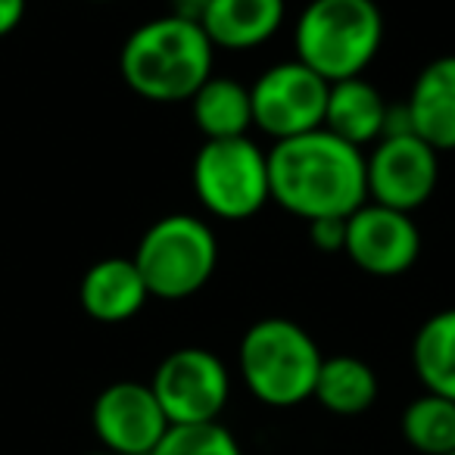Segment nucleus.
I'll return each mask as SVG.
<instances>
[{
    "label": "nucleus",
    "mask_w": 455,
    "mask_h": 455,
    "mask_svg": "<svg viewBox=\"0 0 455 455\" xmlns=\"http://www.w3.org/2000/svg\"><path fill=\"white\" fill-rule=\"evenodd\" d=\"M312 399H318L331 415H362L378 399V374L368 362L355 355H331L322 362Z\"/></svg>",
    "instance_id": "nucleus-17"
},
{
    "label": "nucleus",
    "mask_w": 455,
    "mask_h": 455,
    "mask_svg": "<svg viewBox=\"0 0 455 455\" xmlns=\"http://www.w3.org/2000/svg\"><path fill=\"white\" fill-rule=\"evenodd\" d=\"M206 7H209V0H172V13L190 22H200Z\"/></svg>",
    "instance_id": "nucleus-23"
},
{
    "label": "nucleus",
    "mask_w": 455,
    "mask_h": 455,
    "mask_svg": "<svg viewBox=\"0 0 455 455\" xmlns=\"http://www.w3.org/2000/svg\"><path fill=\"white\" fill-rule=\"evenodd\" d=\"M153 393L169 424L219 421L231 396V378L225 362L203 347H184L169 353L153 371Z\"/></svg>",
    "instance_id": "nucleus-8"
},
{
    "label": "nucleus",
    "mask_w": 455,
    "mask_h": 455,
    "mask_svg": "<svg viewBox=\"0 0 455 455\" xmlns=\"http://www.w3.org/2000/svg\"><path fill=\"white\" fill-rule=\"evenodd\" d=\"M387 100L380 91L368 82L365 76L334 82L328 91V113H324V128L334 138L347 140L353 147L378 144L387 122Z\"/></svg>",
    "instance_id": "nucleus-15"
},
{
    "label": "nucleus",
    "mask_w": 455,
    "mask_h": 455,
    "mask_svg": "<svg viewBox=\"0 0 455 455\" xmlns=\"http://www.w3.org/2000/svg\"><path fill=\"white\" fill-rule=\"evenodd\" d=\"M449 455H455V452H449Z\"/></svg>",
    "instance_id": "nucleus-26"
},
{
    "label": "nucleus",
    "mask_w": 455,
    "mask_h": 455,
    "mask_svg": "<svg viewBox=\"0 0 455 455\" xmlns=\"http://www.w3.org/2000/svg\"><path fill=\"white\" fill-rule=\"evenodd\" d=\"M343 253L371 278H399L421 256V231L409 212L365 203L349 215Z\"/></svg>",
    "instance_id": "nucleus-11"
},
{
    "label": "nucleus",
    "mask_w": 455,
    "mask_h": 455,
    "mask_svg": "<svg viewBox=\"0 0 455 455\" xmlns=\"http://www.w3.org/2000/svg\"><path fill=\"white\" fill-rule=\"evenodd\" d=\"M411 365L424 390L455 403V309L436 312L418 328Z\"/></svg>",
    "instance_id": "nucleus-18"
},
{
    "label": "nucleus",
    "mask_w": 455,
    "mask_h": 455,
    "mask_svg": "<svg viewBox=\"0 0 455 455\" xmlns=\"http://www.w3.org/2000/svg\"><path fill=\"white\" fill-rule=\"evenodd\" d=\"M88 4H109V0H88Z\"/></svg>",
    "instance_id": "nucleus-24"
},
{
    "label": "nucleus",
    "mask_w": 455,
    "mask_h": 455,
    "mask_svg": "<svg viewBox=\"0 0 455 455\" xmlns=\"http://www.w3.org/2000/svg\"><path fill=\"white\" fill-rule=\"evenodd\" d=\"M190 116L196 132L206 140L247 138L253 125V100L250 88L235 78L212 76L194 97H190Z\"/></svg>",
    "instance_id": "nucleus-16"
},
{
    "label": "nucleus",
    "mask_w": 455,
    "mask_h": 455,
    "mask_svg": "<svg viewBox=\"0 0 455 455\" xmlns=\"http://www.w3.org/2000/svg\"><path fill=\"white\" fill-rule=\"evenodd\" d=\"M215 47L200 22L169 13L138 26L119 51L122 82L150 103H181L212 78Z\"/></svg>",
    "instance_id": "nucleus-2"
},
{
    "label": "nucleus",
    "mask_w": 455,
    "mask_h": 455,
    "mask_svg": "<svg viewBox=\"0 0 455 455\" xmlns=\"http://www.w3.org/2000/svg\"><path fill=\"white\" fill-rule=\"evenodd\" d=\"M91 424L103 449L113 455H150L172 427L153 387L140 380H116L100 390Z\"/></svg>",
    "instance_id": "nucleus-10"
},
{
    "label": "nucleus",
    "mask_w": 455,
    "mask_h": 455,
    "mask_svg": "<svg viewBox=\"0 0 455 455\" xmlns=\"http://www.w3.org/2000/svg\"><path fill=\"white\" fill-rule=\"evenodd\" d=\"M347 221L349 219H318L309 221V241L318 253H343L347 250Z\"/></svg>",
    "instance_id": "nucleus-21"
},
{
    "label": "nucleus",
    "mask_w": 455,
    "mask_h": 455,
    "mask_svg": "<svg viewBox=\"0 0 455 455\" xmlns=\"http://www.w3.org/2000/svg\"><path fill=\"white\" fill-rule=\"evenodd\" d=\"M132 259L150 297L178 303L209 284L219 266V241L203 219L175 212L147 228Z\"/></svg>",
    "instance_id": "nucleus-5"
},
{
    "label": "nucleus",
    "mask_w": 455,
    "mask_h": 455,
    "mask_svg": "<svg viewBox=\"0 0 455 455\" xmlns=\"http://www.w3.org/2000/svg\"><path fill=\"white\" fill-rule=\"evenodd\" d=\"M91 455H113V452H107V449H103V452H91Z\"/></svg>",
    "instance_id": "nucleus-25"
},
{
    "label": "nucleus",
    "mask_w": 455,
    "mask_h": 455,
    "mask_svg": "<svg viewBox=\"0 0 455 455\" xmlns=\"http://www.w3.org/2000/svg\"><path fill=\"white\" fill-rule=\"evenodd\" d=\"M147 299H150V291H147L138 266L134 259H122V256L94 262L78 284L82 309L103 324L128 322L144 309Z\"/></svg>",
    "instance_id": "nucleus-14"
},
{
    "label": "nucleus",
    "mask_w": 455,
    "mask_h": 455,
    "mask_svg": "<svg viewBox=\"0 0 455 455\" xmlns=\"http://www.w3.org/2000/svg\"><path fill=\"white\" fill-rule=\"evenodd\" d=\"M368 200L380 206L415 212L434 196L440 178V153L418 134L380 138L371 156H365Z\"/></svg>",
    "instance_id": "nucleus-9"
},
{
    "label": "nucleus",
    "mask_w": 455,
    "mask_h": 455,
    "mask_svg": "<svg viewBox=\"0 0 455 455\" xmlns=\"http://www.w3.org/2000/svg\"><path fill=\"white\" fill-rule=\"evenodd\" d=\"M272 200L303 221L349 219L368 203L365 153L315 128L268 150Z\"/></svg>",
    "instance_id": "nucleus-1"
},
{
    "label": "nucleus",
    "mask_w": 455,
    "mask_h": 455,
    "mask_svg": "<svg viewBox=\"0 0 455 455\" xmlns=\"http://www.w3.org/2000/svg\"><path fill=\"white\" fill-rule=\"evenodd\" d=\"M150 455H243L235 434L219 421L172 424Z\"/></svg>",
    "instance_id": "nucleus-20"
},
{
    "label": "nucleus",
    "mask_w": 455,
    "mask_h": 455,
    "mask_svg": "<svg viewBox=\"0 0 455 455\" xmlns=\"http://www.w3.org/2000/svg\"><path fill=\"white\" fill-rule=\"evenodd\" d=\"M322 349L303 324L291 318H262L250 324L237 349L247 390L272 409H291L315 393Z\"/></svg>",
    "instance_id": "nucleus-4"
},
{
    "label": "nucleus",
    "mask_w": 455,
    "mask_h": 455,
    "mask_svg": "<svg viewBox=\"0 0 455 455\" xmlns=\"http://www.w3.org/2000/svg\"><path fill=\"white\" fill-rule=\"evenodd\" d=\"M284 0H209L200 26L215 51H253L272 41L284 22Z\"/></svg>",
    "instance_id": "nucleus-13"
},
{
    "label": "nucleus",
    "mask_w": 455,
    "mask_h": 455,
    "mask_svg": "<svg viewBox=\"0 0 455 455\" xmlns=\"http://www.w3.org/2000/svg\"><path fill=\"white\" fill-rule=\"evenodd\" d=\"M328 91L331 84L297 57L268 66L250 88L253 125L275 138V144L324 128Z\"/></svg>",
    "instance_id": "nucleus-7"
},
{
    "label": "nucleus",
    "mask_w": 455,
    "mask_h": 455,
    "mask_svg": "<svg viewBox=\"0 0 455 455\" xmlns=\"http://www.w3.org/2000/svg\"><path fill=\"white\" fill-rule=\"evenodd\" d=\"M26 7L28 0H0V38L20 28V22L26 20Z\"/></svg>",
    "instance_id": "nucleus-22"
},
{
    "label": "nucleus",
    "mask_w": 455,
    "mask_h": 455,
    "mask_svg": "<svg viewBox=\"0 0 455 455\" xmlns=\"http://www.w3.org/2000/svg\"><path fill=\"white\" fill-rule=\"evenodd\" d=\"M384 44V13L374 0H309L293 28V51L328 84L359 78Z\"/></svg>",
    "instance_id": "nucleus-3"
},
{
    "label": "nucleus",
    "mask_w": 455,
    "mask_h": 455,
    "mask_svg": "<svg viewBox=\"0 0 455 455\" xmlns=\"http://www.w3.org/2000/svg\"><path fill=\"white\" fill-rule=\"evenodd\" d=\"M190 181L200 206L225 221L253 219L272 200L268 153L250 138L206 140L194 156Z\"/></svg>",
    "instance_id": "nucleus-6"
},
{
    "label": "nucleus",
    "mask_w": 455,
    "mask_h": 455,
    "mask_svg": "<svg viewBox=\"0 0 455 455\" xmlns=\"http://www.w3.org/2000/svg\"><path fill=\"white\" fill-rule=\"evenodd\" d=\"M403 436L421 455L455 452V403L436 393L411 399L403 411Z\"/></svg>",
    "instance_id": "nucleus-19"
},
{
    "label": "nucleus",
    "mask_w": 455,
    "mask_h": 455,
    "mask_svg": "<svg viewBox=\"0 0 455 455\" xmlns=\"http://www.w3.org/2000/svg\"><path fill=\"white\" fill-rule=\"evenodd\" d=\"M405 109L424 144L436 153L455 150V57H436L418 72Z\"/></svg>",
    "instance_id": "nucleus-12"
}]
</instances>
